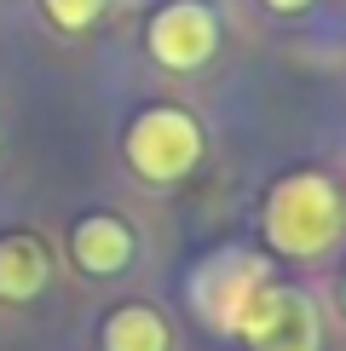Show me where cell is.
<instances>
[{
    "label": "cell",
    "mask_w": 346,
    "mask_h": 351,
    "mask_svg": "<svg viewBox=\"0 0 346 351\" xmlns=\"http://www.w3.org/2000/svg\"><path fill=\"white\" fill-rule=\"evenodd\" d=\"M341 219H346V202H341L335 179H323V173H288V179L271 184L260 225H266L271 254L312 259V254H323V247L341 237Z\"/></svg>",
    "instance_id": "obj_1"
},
{
    "label": "cell",
    "mask_w": 346,
    "mask_h": 351,
    "mask_svg": "<svg viewBox=\"0 0 346 351\" xmlns=\"http://www.w3.org/2000/svg\"><path fill=\"white\" fill-rule=\"evenodd\" d=\"M122 150H127V167L144 184H179L202 162V127L179 104H150V110L133 115Z\"/></svg>",
    "instance_id": "obj_2"
},
{
    "label": "cell",
    "mask_w": 346,
    "mask_h": 351,
    "mask_svg": "<svg viewBox=\"0 0 346 351\" xmlns=\"http://www.w3.org/2000/svg\"><path fill=\"white\" fill-rule=\"evenodd\" d=\"M271 282V265L260 254H242V247H220L208 254L202 265L191 271V305L202 311V323L220 328V334H237L242 311L260 288Z\"/></svg>",
    "instance_id": "obj_3"
},
{
    "label": "cell",
    "mask_w": 346,
    "mask_h": 351,
    "mask_svg": "<svg viewBox=\"0 0 346 351\" xmlns=\"http://www.w3.org/2000/svg\"><path fill=\"white\" fill-rule=\"evenodd\" d=\"M237 334L254 351H317L323 346V323H317V305L288 282H266L249 300Z\"/></svg>",
    "instance_id": "obj_4"
},
{
    "label": "cell",
    "mask_w": 346,
    "mask_h": 351,
    "mask_svg": "<svg viewBox=\"0 0 346 351\" xmlns=\"http://www.w3.org/2000/svg\"><path fill=\"white\" fill-rule=\"evenodd\" d=\"M150 58L162 69H202L214 52H220V18L202 0H168L150 18Z\"/></svg>",
    "instance_id": "obj_5"
},
{
    "label": "cell",
    "mask_w": 346,
    "mask_h": 351,
    "mask_svg": "<svg viewBox=\"0 0 346 351\" xmlns=\"http://www.w3.org/2000/svg\"><path fill=\"white\" fill-rule=\"evenodd\" d=\"M133 230H127V219L115 213H86L76 219V230H69V259L86 271V276H122L133 265Z\"/></svg>",
    "instance_id": "obj_6"
},
{
    "label": "cell",
    "mask_w": 346,
    "mask_h": 351,
    "mask_svg": "<svg viewBox=\"0 0 346 351\" xmlns=\"http://www.w3.org/2000/svg\"><path fill=\"white\" fill-rule=\"evenodd\" d=\"M52 282V254L35 230H6L0 237V300L6 305H29L41 300Z\"/></svg>",
    "instance_id": "obj_7"
},
{
    "label": "cell",
    "mask_w": 346,
    "mask_h": 351,
    "mask_svg": "<svg viewBox=\"0 0 346 351\" xmlns=\"http://www.w3.org/2000/svg\"><path fill=\"white\" fill-rule=\"evenodd\" d=\"M173 334L150 305H115L104 317V351H168Z\"/></svg>",
    "instance_id": "obj_8"
},
{
    "label": "cell",
    "mask_w": 346,
    "mask_h": 351,
    "mask_svg": "<svg viewBox=\"0 0 346 351\" xmlns=\"http://www.w3.org/2000/svg\"><path fill=\"white\" fill-rule=\"evenodd\" d=\"M41 6H47V18L58 29H93L98 18H104L110 0H41Z\"/></svg>",
    "instance_id": "obj_9"
},
{
    "label": "cell",
    "mask_w": 346,
    "mask_h": 351,
    "mask_svg": "<svg viewBox=\"0 0 346 351\" xmlns=\"http://www.w3.org/2000/svg\"><path fill=\"white\" fill-rule=\"evenodd\" d=\"M260 6H271V12H306L312 0H260Z\"/></svg>",
    "instance_id": "obj_10"
},
{
    "label": "cell",
    "mask_w": 346,
    "mask_h": 351,
    "mask_svg": "<svg viewBox=\"0 0 346 351\" xmlns=\"http://www.w3.org/2000/svg\"><path fill=\"white\" fill-rule=\"evenodd\" d=\"M341 305H346V282H341Z\"/></svg>",
    "instance_id": "obj_11"
}]
</instances>
